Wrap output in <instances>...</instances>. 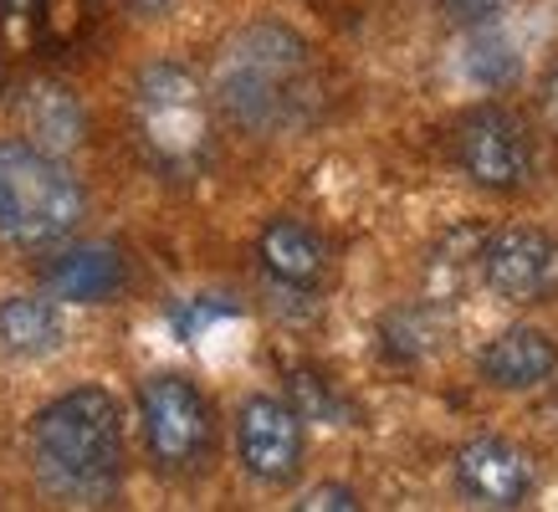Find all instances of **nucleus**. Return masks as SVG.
I'll list each match as a JSON object with an SVG mask.
<instances>
[{"mask_svg":"<svg viewBox=\"0 0 558 512\" xmlns=\"http://www.w3.org/2000/svg\"><path fill=\"white\" fill-rule=\"evenodd\" d=\"M32 461L51 492L98 502L123 481L119 400L98 385L57 394L32 426Z\"/></svg>","mask_w":558,"mask_h":512,"instance_id":"1","label":"nucleus"},{"mask_svg":"<svg viewBox=\"0 0 558 512\" xmlns=\"http://www.w3.org/2000/svg\"><path fill=\"white\" fill-rule=\"evenodd\" d=\"M216 98L252 134L292 129L307 113V98H313L307 47L288 26H252V32H241L216 68Z\"/></svg>","mask_w":558,"mask_h":512,"instance_id":"2","label":"nucleus"},{"mask_svg":"<svg viewBox=\"0 0 558 512\" xmlns=\"http://www.w3.org/2000/svg\"><path fill=\"white\" fill-rule=\"evenodd\" d=\"M83 185L32 138H0V236L21 252H47L83 221Z\"/></svg>","mask_w":558,"mask_h":512,"instance_id":"3","label":"nucleus"},{"mask_svg":"<svg viewBox=\"0 0 558 512\" xmlns=\"http://www.w3.org/2000/svg\"><path fill=\"white\" fill-rule=\"evenodd\" d=\"M134 138L144 159L170 180H190L210 164V113L195 72L154 62L134 83Z\"/></svg>","mask_w":558,"mask_h":512,"instance_id":"4","label":"nucleus"},{"mask_svg":"<svg viewBox=\"0 0 558 512\" xmlns=\"http://www.w3.org/2000/svg\"><path fill=\"white\" fill-rule=\"evenodd\" d=\"M138 420L144 441L159 466H195L210 446V405L205 394L180 375H154L138 385Z\"/></svg>","mask_w":558,"mask_h":512,"instance_id":"5","label":"nucleus"},{"mask_svg":"<svg viewBox=\"0 0 558 512\" xmlns=\"http://www.w3.org/2000/svg\"><path fill=\"white\" fill-rule=\"evenodd\" d=\"M457 164L482 190H523L533 174V138L508 108H476L457 129Z\"/></svg>","mask_w":558,"mask_h":512,"instance_id":"6","label":"nucleus"},{"mask_svg":"<svg viewBox=\"0 0 558 512\" xmlns=\"http://www.w3.org/2000/svg\"><path fill=\"white\" fill-rule=\"evenodd\" d=\"M482 277L502 303H548L558 292V241L533 225H512L482 241Z\"/></svg>","mask_w":558,"mask_h":512,"instance_id":"7","label":"nucleus"},{"mask_svg":"<svg viewBox=\"0 0 558 512\" xmlns=\"http://www.w3.org/2000/svg\"><path fill=\"white\" fill-rule=\"evenodd\" d=\"M236 451L256 481L282 487L303 466V415L271 394H252L236 415Z\"/></svg>","mask_w":558,"mask_h":512,"instance_id":"8","label":"nucleus"},{"mask_svg":"<svg viewBox=\"0 0 558 512\" xmlns=\"http://www.w3.org/2000/svg\"><path fill=\"white\" fill-rule=\"evenodd\" d=\"M457 481L461 492L482 502V508H518L533 492V466L512 441L482 436V441L461 446L457 456Z\"/></svg>","mask_w":558,"mask_h":512,"instance_id":"9","label":"nucleus"},{"mask_svg":"<svg viewBox=\"0 0 558 512\" xmlns=\"http://www.w3.org/2000/svg\"><path fill=\"white\" fill-rule=\"evenodd\" d=\"M21 123H26V134H32L36 149L47 154H68L83 144L87 134V113L83 102H77V93L62 83H51V77H36L26 93H21Z\"/></svg>","mask_w":558,"mask_h":512,"instance_id":"10","label":"nucleus"},{"mask_svg":"<svg viewBox=\"0 0 558 512\" xmlns=\"http://www.w3.org/2000/svg\"><path fill=\"white\" fill-rule=\"evenodd\" d=\"M558 369V343L538 328H508L482 349V375L497 390H533Z\"/></svg>","mask_w":558,"mask_h":512,"instance_id":"11","label":"nucleus"},{"mask_svg":"<svg viewBox=\"0 0 558 512\" xmlns=\"http://www.w3.org/2000/svg\"><path fill=\"white\" fill-rule=\"evenodd\" d=\"M256 256H262L271 282H282V288H313L328 267V246L303 221H271L256 241Z\"/></svg>","mask_w":558,"mask_h":512,"instance_id":"12","label":"nucleus"},{"mask_svg":"<svg viewBox=\"0 0 558 512\" xmlns=\"http://www.w3.org/2000/svg\"><path fill=\"white\" fill-rule=\"evenodd\" d=\"M123 288V256L113 246H72L47 267V292L68 303H108Z\"/></svg>","mask_w":558,"mask_h":512,"instance_id":"13","label":"nucleus"},{"mask_svg":"<svg viewBox=\"0 0 558 512\" xmlns=\"http://www.w3.org/2000/svg\"><path fill=\"white\" fill-rule=\"evenodd\" d=\"M62 343V313L51 297H5L0 303V349L16 358H41Z\"/></svg>","mask_w":558,"mask_h":512,"instance_id":"14","label":"nucleus"},{"mask_svg":"<svg viewBox=\"0 0 558 512\" xmlns=\"http://www.w3.org/2000/svg\"><path fill=\"white\" fill-rule=\"evenodd\" d=\"M288 390H292V410H298L303 420H333V426H343V420H349V405H343L339 394L328 390V379L298 369Z\"/></svg>","mask_w":558,"mask_h":512,"instance_id":"15","label":"nucleus"},{"mask_svg":"<svg viewBox=\"0 0 558 512\" xmlns=\"http://www.w3.org/2000/svg\"><path fill=\"white\" fill-rule=\"evenodd\" d=\"M466 72H472L476 83L487 87H502L512 83V72H518V57H512V47L502 41V36H476L472 47H466Z\"/></svg>","mask_w":558,"mask_h":512,"instance_id":"16","label":"nucleus"},{"mask_svg":"<svg viewBox=\"0 0 558 512\" xmlns=\"http://www.w3.org/2000/svg\"><path fill=\"white\" fill-rule=\"evenodd\" d=\"M41 5L47 0H0V26L11 36H32L41 26Z\"/></svg>","mask_w":558,"mask_h":512,"instance_id":"17","label":"nucleus"},{"mask_svg":"<svg viewBox=\"0 0 558 512\" xmlns=\"http://www.w3.org/2000/svg\"><path fill=\"white\" fill-rule=\"evenodd\" d=\"M298 508H303V512H354L359 508V492H354V487H313Z\"/></svg>","mask_w":558,"mask_h":512,"instance_id":"18","label":"nucleus"},{"mask_svg":"<svg viewBox=\"0 0 558 512\" xmlns=\"http://www.w3.org/2000/svg\"><path fill=\"white\" fill-rule=\"evenodd\" d=\"M451 11H461V16H492V11H508L512 0H446Z\"/></svg>","mask_w":558,"mask_h":512,"instance_id":"19","label":"nucleus"},{"mask_svg":"<svg viewBox=\"0 0 558 512\" xmlns=\"http://www.w3.org/2000/svg\"><path fill=\"white\" fill-rule=\"evenodd\" d=\"M543 119H548V129L558 134V68H554V77L543 83Z\"/></svg>","mask_w":558,"mask_h":512,"instance_id":"20","label":"nucleus"},{"mask_svg":"<svg viewBox=\"0 0 558 512\" xmlns=\"http://www.w3.org/2000/svg\"><path fill=\"white\" fill-rule=\"evenodd\" d=\"M129 5H134V11H165L170 0H129Z\"/></svg>","mask_w":558,"mask_h":512,"instance_id":"21","label":"nucleus"},{"mask_svg":"<svg viewBox=\"0 0 558 512\" xmlns=\"http://www.w3.org/2000/svg\"><path fill=\"white\" fill-rule=\"evenodd\" d=\"M5 93H11V77H5V68H0V102H5Z\"/></svg>","mask_w":558,"mask_h":512,"instance_id":"22","label":"nucleus"}]
</instances>
